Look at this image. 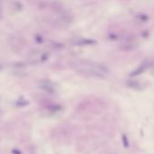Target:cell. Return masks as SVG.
I'll return each mask as SVG.
<instances>
[{
    "label": "cell",
    "mask_w": 154,
    "mask_h": 154,
    "mask_svg": "<svg viewBox=\"0 0 154 154\" xmlns=\"http://www.w3.org/2000/svg\"><path fill=\"white\" fill-rule=\"evenodd\" d=\"M74 67L79 72L93 77L103 78L108 73V70L106 66L91 60H77L74 62Z\"/></svg>",
    "instance_id": "obj_1"
}]
</instances>
